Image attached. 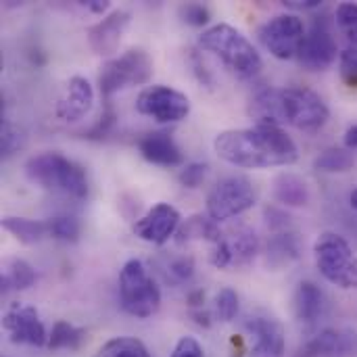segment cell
I'll use <instances>...</instances> for the list:
<instances>
[{
  "instance_id": "74e56055",
  "label": "cell",
  "mask_w": 357,
  "mask_h": 357,
  "mask_svg": "<svg viewBox=\"0 0 357 357\" xmlns=\"http://www.w3.org/2000/svg\"><path fill=\"white\" fill-rule=\"evenodd\" d=\"M264 218H266L268 228H270L274 234L291 230V215H289L287 211L278 209V207H266Z\"/></svg>"
},
{
  "instance_id": "ba28073f",
  "label": "cell",
  "mask_w": 357,
  "mask_h": 357,
  "mask_svg": "<svg viewBox=\"0 0 357 357\" xmlns=\"http://www.w3.org/2000/svg\"><path fill=\"white\" fill-rule=\"evenodd\" d=\"M257 201V190L247 176H230L218 182L207 195V215L226 222L249 211Z\"/></svg>"
},
{
  "instance_id": "8d00e7d4",
  "label": "cell",
  "mask_w": 357,
  "mask_h": 357,
  "mask_svg": "<svg viewBox=\"0 0 357 357\" xmlns=\"http://www.w3.org/2000/svg\"><path fill=\"white\" fill-rule=\"evenodd\" d=\"M207 172H209V165L207 163H186L178 176L180 184L186 186V188H199L205 178H207Z\"/></svg>"
},
{
  "instance_id": "d6a6232c",
  "label": "cell",
  "mask_w": 357,
  "mask_h": 357,
  "mask_svg": "<svg viewBox=\"0 0 357 357\" xmlns=\"http://www.w3.org/2000/svg\"><path fill=\"white\" fill-rule=\"evenodd\" d=\"M238 307L241 303H238V295L234 289L226 287L215 295V316L222 322H232L238 316Z\"/></svg>"
},
{
  "instance_id": "ffe728a7",
  "label": "cell",
  "mask_w": 357,
  "mask_h": 357,
  "mask_svg": "<svg viewBox=\"0 0 357 357\" xmlns=\"http://www.w3.org/2000/svg\"><path fill=\"white\" fill-rule=\"evenodd\" d=\"M247 113L251 119H255V123H266V126H282L284 117H282V98H280V88H261L257 90L249 105H247Z\"/></svg>"
},
{
  "instance_id": "d4e9b609",
  "label": "cell",
  "mask_w": 357,
  "mask_h": 357,
  "mask_svg": "<svg viewBox=\"0 0 357 357\" xmlns=\"http://www.w3.org/2000/svg\"><path fill=\"white\" fill-rule=\"evenodd\" d=\"M2 228L23 245H36L38 241H42L48 234L46 222H36V220H27V218L6 215V218H2Z\"/></svg>"
},
{
  "instance_id": "836d02e7",
  "label": "cell",
  "mask_w": 357,
  "mask_h": 357,
  "mask_svg": "<svg viewBox=\"0 0 357 357\" xmlns=\"http://www.w3.org/2000/svg\"><path fill=\"white\" fill-rule=\"evenodd\" d=\"M337 25L339 29L347 36V40H351L357 44V4L356 2H343L337 6Z\"/></svg>"
},
{
  "instance_id": "1f68e13d",
  "label": "cell",
  "mask_w": 357,
  "mask_h": 357,
  "mask_svg": "<svg viewBox=\"0 0 357 357\" xmlns=\"http://www.w3.org/2000/svg\"><path fill=\"white\" fill-rule=\"evenodd\" d=\"M23 144H25L23 132L15 123H10L8 119H2V126H0V155H2V159H8L15 153H19V149H23Z\"/></svg>"
},
{
  "instance_id": "83f0119b",
  "label": "cell",
  "mask_w": 357,
  "mask_h": 357,
  "mask_svg": "<svg viewBox=\"0 0 357 357\" xmlns=\"http://www.w3.org/2000/svg\"><path fill=\"white\" fill-rule=\"evenodd\" d=\"M86 339V331L77 328L65 320H56L52 324V331L48 333V343L46 347L50 351H59V349H79V345Z\"/></svg>"
},
{
  "instance_id": "277c9868",
  "label": "cell",
  "mask_w": 357,
  "mask_h": 357,
  "mask_svg": "<svg viewBox=\"0 0 357 357\" xmlns=\"http://www.w3.org/2000/svg\"><path fill=\"white\" fill-rule=\"evenodd\" d=\"M318 272L343 291L357 289V255L351 245L337 232H322L314 243Z\"/></svg>"
},
{
  "instance_id": "7c38bea8",
  "label": "cell",
  "mask_w": 357,
  "mask_h": 357,
  "mask_svg": "<svg viewBox=\"0 0 357 357\" xmlns=\"http://www.w3.org/2000/svg\"><path fill=\"white\" fill-rule=\"evenodd\" d=\"M2 328L8 335V341L15 345H31V347H46L48 333L40 314L31 305L13 303L2 318Z\"/></svg>"
},
{
  "instance_id": "e575fe53",
  "label": "cell",
  "mask_w": 357,
  "mask_h": 357,
  "mask_svg": "<svg viewBox=\"0 0 357 357\" xmlns=\"http://www.w3.org/2000/svg\"><path fill=\"white\" fill-rule=\"evenodd\" d=\"M339 71L343 84L351 90H357V46H347L339 54Z\"/></svg>"
},
{
  "instance_id": "5b68a950",
  "label": "cell",
  "mask_w": 357,
  "mask_h": 357,
  "mask_svg": "<svg viewBox=\"0 0 357 357\" xmlns=\"http://www.w3.org/2000/svg\"><path fill=\"white\" fill-rule=\"evenodd\" d=\"M119 303L134 318H151L161 307V291L140 259H130L119 272Z\"/></svg>"
},
{
  "instance_id": "5bb4252c",
  "label": "cell",
  "mask_w": 357,
  "mask_h": 357,
  "mask_svg": "<svg viewBox=\"0 0 357 357\" xmlns=\"http://www.w3.org/2000/svg\"><path fill=\"white\" fill-rule=\"evenodd\" d=\"M295 357H357V333L351 328H324Z\"/></svg>"
},
{
  "instance_id": "7bdbcfd3",
  "label": "cell",
  "mask_w": 357,
  "mask_h": 357,
  "mask_svg": "<svg viewBox=\"0 0 357 357\" xmlns=\"http://www.w3.org/2000/svg\"><path fill=\"white\" fill-rule=\"evenodd\" d=\"M82 6H86L88 10H92V13H105L107 8H109V2L107 0H86V2H79Z\"/></svg>"
},
{
  "instance_id": "d6986e66",
  "label": "cell",
  "mask_w": 357,
  "mask_h": 357,
  "mask_svg": "<svg viewBox=\"0 0 357 357\" xmlns=\"http://www.w3.org/2000/svg\"><path fill=\"white\" fill-rule=\"evenodd\" d=\"M293 310H295L297 320L303 326H316L318 320L326 312V295H324V291L312 280L299 282V287L295 291V297H293Z\"/></svg>"
},
{
  "instance_id": "7a4b0ae2",
  "label": "cell",
  "mask_w": 357,
  "mask_h": 357,
  "mask_svg": "<svg viewBox=\"0 0 357 357\" xmlns=\"http://www.w3.org/2000/svg\"><path fill=\"white\" fill-rule=\"evenodd\" d=\"M203 50L215 54L234 75L253 77L264 67L261 54L253 42L236 27L228 23H218L205 29L199 38Z\"/></svg>"
},
{
  "instance_id": "3957f363",
  "label": "cell",
  "mask_w": 357,
  "mask_h": 357,
  "mask_svg": "<svg viewBox=\"0 0 357 357\" xmlns=\"http://www.w3.org/2000/svg\"><path fill=\"white\" fill-rule=\"evenodd\" d=\"M25 176L52 192H61L65 197H71L75 201H84L90 192L86 169L67 159L61 153H40L25 163Z\"/></svg>"
},
{
  "instance_id": "f546056e",
  "label": "cell",
  "mask_w": 357,
  "mask_h": 357,
  "mask_svg": "<svg viewBox=\"0 0 357 357\" xmlns=\"http://www.w3.org/2000/svg\"><path fill=\"white\" fill-rule=\"evenodd\" d=\"M159 270L169 284H184L195 276V259L190 255H172L159 264Z\"/></svg>"
},
{
  "instance_id": "ab89813d",
  "label": "cell",
  "mask_w": 357,
  "mask_h": 357,
  "mask_svg": "<svg viewBox=\"0 0 357 357\" xmlns=\"http://www.w3.org/2000/svg\"><path fill=\"white\" fill-rule=\"evenodd\" d=\"M113 123H115V113H113L111 100H107V109H105V113L100 115V121L88 132V138H100L102 134H107V132L111 130Z\"/></svg>"
},
{
  "instance_id": "60d3db41",
  "label": "cell",
  "mask_w": 357,
  "mask_h": 357,
  "mask_svg": "<svg viewBox=\"0 0 357 357\" xmlns=\"http://www.w3.org/2000/svg\"><path fill=\"white\" fill-rule=\"evenodd\" d=\"M190 316H192V320L199 326H203V328H209L211 326V314L209 312H205V310H190Z\"/></svg>"
},
{
  "instance_id": "8992f818",
  "label": "cell",
  "mask_w": 357,
  "mask_h": 357,
  "mask_svg": "<svg viewBox=\"0 0 357 357\" xmlns=\"http://www.w3.org/2000/svg\"><path fill=\"white\" fill-rule=\"evenodd\" d=\"M153 77V59L144 48H130L119 56L109 59L98 73V88L105 100L119 90L142 86Z\"/></svg>"
},
{
  "instance_id": "e0dca14e",
  "label": "cell",
  "mask_w": 357,
  "mask_h": 357,
  "mask_svg": "<svg viewBox=\"0 0 357 357\" xmlns=\"http://www.w3.org/2000/svg\"><path fill=\"white\" fill-rule=\"evenodd\" d=\"M92 102H94L92 84L82 75H73L69 77L65 92L54 107V115L61 121H79L88 115V111L92 109Z\"/></svg>"
},
{
  "instance_id": "f6af8a7d",
  "label": "cell",
  "mask_w": 357,
  "mask_h": 357,
  "mask_svg": "<svg viewBox=\"0 0 357 357\" xmlns=\"http://www.w3.org/2000/svg\"><path fill=\"white\" fill-rule=\"evenodd\" d=\"M345 146L349 151H357V123L347 128V132H345Z\"/></svg>"
},
{
  "instance_id": "f1b7e54d",
  "label": "cell",
  "mask_w": 357,
  "mask_h": 357,
  "mask_svg": "<svg viewBox=\"0 0 357 357\" xmlns=\"http://www.w3.org/2000/svg\"><path fill=\"white\" fill-rule=\"evenodd\" d=\"M94 357H151L146 345L134 337H115L107 341Z\"/></svg>"
},
{
  "instance_id": "8fae6325",
  "label": "cell",
  "mask_w": 357,
  "mask_h": 357,
  "mask_svg": "<svg viewBox=\"0 0 357 357\" xmlns=\"http://www.w3.org/2000/svg\"><path fill=\"white\" fill-rule=\"evenodd\" d=\"M337 54H341V52H339V44L333 36L331 21L326 17H316L303 38L297 61L307 71H326L337 61Z\"/></svg>"
},
{
  "instance_id": "4316f807",
  "label": "cell",
  "mask_w": 357,
  "mask_h": 357,
  "mask_svg": "<svg viewBox=\"0 0 357 357\" xmlns=\"http://www.w3.org/2000/svg\"><path fill=\"white\" fill-rule=\"evenodd\" d=\"M354 163H356L354 151H349L347 146H328L316 157L314 167L326 174H343L349 172Z\"/></svg>"
},
{
  "instance_id": "b9f144b4",
  "label": "cell",
  "mask_w": 357,
  "mask_h": 357,
  "mask_svg": "<svg viewBox=\"0 0 357 357\" xmlns=\"http://www.w3.org/2000/svg\"><path fill=\"white\" fill-rule=\"evenodd\" d=\"M203 303H205V291H192L188 295V305L190 310H203Z\"/></svg>"
},
{
  "instance_id": "d590c367",
  "label": "cell",
  "mask_w": 357,
  "mask_h": 357,
  "mask_svg": "<svg viewBox=\"0 0 357 357\" xmlns=\"http://www.w3.org/2000/svg\"><path fill=\"white\" fill-rule=\"evenodd\" d=\"M180 17L184 23L192 25V27H203L209 23L211 19V13L205 4H199V2H188V4H182L180 6Z\"/></svg>"
},
{
  "instance_id": "7402d4cb",
  "label": "cell",
  "mask_w": 357,
  "mask_h": 357,
  "mask_svg": "<svg viewBox=\"0 0 357 357\" xmlns=\"http://www.w3.org/2000/svg\"><path fill=\"white\" fill-rule=\"evenodd\" d=\"M224 243L230 253V261L236 268L249 266L259 253V238L249 226H236L224 234Z\"/></svg>"
},
{
  "instance_id": "4fadbf2b",
  "label": "cell",
  "mask_w": 357,
  "mask_h": 357,
  "mask_svg": "<svg viewBox=\"0 0 357 357\" xmlns=\"http://www.w3.org/2000/svg\"><path fill=\"white\" fill-rule=\"evenodd\" d=\"M182 224L180 211L169 203H157L142 218H138L132 226L134 234L151 245H165L172 236H176Z\"/></svg>"
},
{
  "instance_id": "ac0fdd59",
  "label": "cell",
  "mask_w": 357,
  "mask_h": 357,
  "mask_svg": "<svg viewBox=\"0 0 357 357\" xmlns=\"http://www.w3.org/2000/svg\"><path fill=\"white\" fill-rule=\"evenodd\" d=\"M138 151L149 163H155L161 167H176L184 163V153L176 144L174 136L163 130L146 132L144 136H140Z\"/></svg>"
},
{
  "instance_id": "30bf717a",
  "label": "cell",
  "mask_w": 357,
  "mask_h": 357,
  "mask_svg": "<svg viewBox=\"0 0 357 357\" xmlns=\"http://www.w3.org/2000/svg\"><path fill=\"white\" fill-rule=\"evenodd\" d=\"M136 111L140 115L153 117L159 123H176L188 117L190 100L180 90L157 84L144 88L136 98Z\"/></svg>"
},
{
  "instance_id": "bcb514c9",
  "label": "cell",
  "mask_w": 357,
  "mask_h": 357,
  "mask_svg": "<svg viewBox=\"0 0 357 357\" xmlns=\"http://www.w3.org/2000/svg\"><path fill=\"white\" fill-rule=\"evenodd\" d=\"M349 205H351V209L357 213V188H354V190L349 192Z\"/></svg>"
},
{
  "instance_id": "cb8c5ba5",
  "label": "cell",
  "mask_w": 357,
  "mask_h": 357,
  "mask_svg": "<svg viewBox=\"0 0 357 357\" xmlns=\"http://www.w3.org/2000/svg\"><path fill=\"white\" fill-rule=\"evenodd\" d=\"M274 197L287 207H305L310 203V186L297 174H280L274 180Z\"/></svg>"
},
{
  "instance_id": "4dcf8cb0",
  "label": "cell",
  "mask_w": 357,
  "mask_h": 357,
  "mask_svg": "<svg viewBox=\"0 0 357 357\" xmlns=\"http://www.w3.org/2000/svg\"><path fill=\"white\" fill-rule=\"evenodd\" d=\"M46 226H48V234L63 243H75L82 232V224L73 215H56L48 220Z\"/></svg>"
},
{
  "instance_id": "52a82bcc",
  "label": "cell",
  "mask_w": 357,
  "mask_h": 357,
  "mask_svg": "<svg viewBox=\"0 0 357 357\" xmlns=\"http://www.w3.org/2000/svg\"><path fill=\"white\" fill-rule=\"evenodd\" d=\"M282 98V117L284 123L303 130V132H318L326 126L331 117V109L324 98L305 86H289L280 88Z\"/></svg>"
},
{
  "instance_id": "9c48e42d",
  "label": "cell",
  "mask_w": 357,
  "mask_h": 357,
  "mask_svg": "<svg viewBox=\"0 0 357 357\" xmlns=\"http://www.w3.org/2000/svg\"><path fill=\"white\" fill-rule=\"evenodd\" d=\"M305 33L307 31H305L303 21L299 19V15H293V13L276 15L259 27L261 44L272 56L280 61L297 59Z\"/></svg>"
},
{
  "instance_id": "484cf974",
  "label": "cell",
  "mask_w": 357,
  "mask_h": 357,
  "mask_svg": "<svg viewBox=\"0 0 357 357\" xmlns=\"http://www.w3.org/2000/svg\"><path fill=\"white\" fill-rule=\"evenodd\" d=\"M36 270L23 261V259H10L2 272L0 284H2V293L6 291H25L36 282Z\"/></svg>"
},
{
  "instance_id": "44dd1931",
  "label": "cell",
  "mask_w": 357,
  "mask_h": 357,
  "mask_svg": "<svg viewBox=\"0 0 357 357\" xmlns=\"http://www.w3.org/2000/svg\"><path fill=\"white\" fill-rule=\"evenodd\" d=\"M301 255V241L293 230L272 234L266 245V266L270 270H282L297 261Z\"/></svg>"
},
{
  "instance_id": "2e32d148",
  "label": "cell",
  "mask_w": 357,
  "mask_h": 357,
  "mask_svg": "<svg viewBox=\"0 0 357 357\" xmlns=\"http://www.w3.org/2000/svg\"><path fill=\"white\" fill-rule=\"evenodd\" d=\"M130 25L128 10H113L88 29V44L100 56H111L117 52L123 31Z\"/></svg>"
},
{
  "instance_id": "9a60e30c",
  "label": "cell",
  "mask_w": 357,
  "mask_h": 357,
  "mask_svg": "<svg viewBox=\"0 0 357 357\" xmlns=\"http://www.w3.org/2000/svg\"><path fill=\"white\" fill-rule=\"evenodd\" d=\"M245 331L251 339V351L261 357H282L287 349L284 326L272 316L247 318Z\"/></svg>"
},
{
  "instance_id": "ee69618b",
  "label": "cell",
  "mask_w": 357,
  "mask_h": 357,
  "mask_svg": "<svg viewBox=\"0 0 357 357\" xmlns=\"http://www.w3.org/2000/svg\"><path fill=\"white\" fill-rule=\"evenodd\" d=\"M284 4H287L289 8H303V10H305V8H318L322 2H320V0H303V2H301V0H289V2H284Z\"/></svg>"
},
{
  "instance_id": "603a6c76",
  "label": "cell",
  "mask_w": 357,
  "mask_h": 357,
  "mask_svg": "<svg viewBox=\"0 0 357 357\" xmlns=\"http://www.w3.org/2000/svg\"><path fill=\"white\" fill-rule=\"evenodd\" d=\"M224 238V232L220 230V224L211 220L209 215H192L186 222L180 224L176 232V243H192V241H207L211 245H218Z\"/></svg>"
},
{
  "instance_id": "f35d334b",
  "label": "cell",
  "mask_w": 357,
  "mask_h": 357,
  "mask_svg": "<svg viewBox=\"0 0 357 357\" xmlns=\"http://www.w3.org/2000/svg\"><path fill=\"white\" fill-rule=\"evenodd\" d=\"M169 357H205V351L195 337H182Z\"/></svg>"
},
{
  "instance_id": "6da1fadb",
  "label": "cell",
  "mask_w": 357,
  "mask_h": 357,
  "mask_svg": "<svg viewBox=\"0 0 357 357\" xmlns=\"http://www.w3.org/2000/svg\"><path fill=\"white\" fill-rule=\"evenodd\" d=\"M213 149L220 159L243 169L293 165L299 159L295 140L280 126L266 123L220 132L213 140Z\"/></svg>"
}]
</instances>
